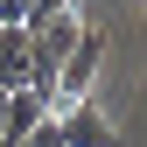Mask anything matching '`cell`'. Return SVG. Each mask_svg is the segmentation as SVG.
Returning a JSON list of instances; mask_svg holds the SVG:
<instances>
[{
    "mask_svg": "<svg viewBox=\"0 0 147 147\" xmlns=\"http://www.w3.org/2000/svg\"><path fill=\"white\" fill-rule=\"evenodd\" d=\"M98 70H105V28H91V21H84V35L70 42V56L56 63V84H49V119H56L63 105L91 98V84H98Z\"/></svg>",
    "mask_w": 147,
    "mask_h": 147,
    "instance_id": "6da1fadb",
    "label": "cell"
},
{
    "mask_svg": "<svg viewBox=\"0 0 147 147\" xmlns=\"http://www.w3.org/2000/svg\"><path fill=\"white\" fill-rule=\"evenodd\" d=\"M56 133H63V147H119V126L105 119L91 98L63 105V112H56Z\"/></svg>",
    "mask_w": 147,
    "mask_h": 147,
    "instance_id": "7a4b0ae2",
    "label": "cell"
},
{
    "mask_svg": "<svg viewBox=\"0 0 147 147\" xmlns=\"http://www.w3.org/2000/svg\"><path fill=\"white\" fill-rule=\"evenodd\" d=\"M42 119H49V98H42L35 84H14V91H7V126H0V133H7V147L21 140V133H35Z\"/></svg>",
    "mask_w": 147,
    "mask_h": 147,
    "instance_id": "3957f363",
    "label": "cell"
},
{
    "mask_svg": "<svg viewBox=\"0 0 147 147\" xmlns=\"http://www.w3.org/2000/svg\"><path fill=\"white\" fill-rule=\"evenodd\" d=\"M28 84V28L21 21H0V91Z\"/></svg>",
    "mask_w": 147,
    "mask_h": 147,
    "instance_id": "277c9868",
    "label": "cell"
},
{
    "mask_svg": "<svg viewBox=\"0 0 147 147\" xmlns=\"http://www.w3.org/2000/svg\"><path fill=\"white\" fill-rule=\"evenodd\" d=\"M14 147H63V133H56V119H42V126H35V133H21Z\"/></svg>",
    "mask_w": 147,
    "mask_h": 147,
    "instance_id": "5b68a950",
    "label": "cell"
},
{
    "mask_svg": "<svg viewBox=\"0 0 147 147\" xmlns=\"http://www.w3.org/2000/svg\"><path fill=\"white\" fill-rule=\"evenodd\" d=\"M0 21H21L28 28V0H0Z\"/></svg>",
    "mask_w": 147,
    "mask_h": 147,
    "instance_id": "8992f818",
    "label": "cell"
},
{
    "mask_svg": "<svg viewBox=\"0 0 147 147\" xmlns=\"http://www.w3.org/2000/svg\"><path fill=\"white\" fill-rule=\"evenodd\" d=\"M56 7H70V0H28V21H42V14H56Z\"/></svg>",
    "mask_w": 147,
    "mask_h": 147,
    "instance_id": "52a82bcc",
    "label": "cell"
},
{
    "mask_svg": "<svg viewBox=\"0 0 147 147\" xmlns=\"http://www.w3.org/2000/svg\"><path fill=\"white\" fill-rule=\"evenodd\" d=\"M0 126H7V91H0ZM0 147H7V133H0Z\"/></svg>",
    "mask_w": 147,
    "mask_h": 147,
    "instance_id": "ba28073f",
    "label": "cell"
}]
</instances>
